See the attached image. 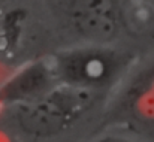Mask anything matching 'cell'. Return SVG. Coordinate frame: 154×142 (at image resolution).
I'll return each mask as SVG.
<instances>
[{"instance_id": "1", "label": "cell", "mask_w": 154, "mask_h": 142, "mask_svg": "<svg viewBox=\"0 0 154 142\" xmlns=\"http://www.w3.org/2000/svg\"><path fill=\"white\" fill-rule=\"evenodd\" d=\"M108 96L57 84L44 96L0 108V124L18 142H70L100 127Z\"/></svg>"}, {"instance_id": "2", "label": "cell", "mask_w": 154, "mask_h": 142, "mask_svg": "<svg viewBox=\"0 0 154 142\" xmlns=\"http://www.w3.org/2000/svg\"><path fill=\"white\" fill-rule=\"evenodd\" d=\"M58 84L109 94L139 57L123 44H75L48 54Z\"/></svg>"}, {"instance_id": "3", "label": "cell", "mask_w": 154, "mask_h": 142, "mask_svg": "<svg viewBox=\"0 0 154 142\" xmlns=\"http://www.w3.org/2000/svg\"><path fill=\"white\" fill-rule=\"evenodd\" d=\"M58 48L47 0H0V64L12 70Z\"/></svg>"}, {"instance_id": "4", "label": "cell", "mask_w": 154, "mask_h": 142, "mask_svg": "<svg viewBox=\"0 0 154 142\" xmlns=\"http://www.w3.org/2000/svg\"><path fill=\"white\" fill-rule=\"evenodd\" d=\"M47 6L58 48L75 44L127 45L120 0H47Z\"/></svg>"}, {"instance_id": "5", "label": "cell", "mask_w": 154, "mask_h": 142, "mask_svg": "<svg viewBox=\"0 0 154 142\" xmlns=\"http://www.w3.org/2000/svg\"><path fill=\"white\" fill-rule=\"evenodd\" d=\"M100 127L118 129L154 142V49L136 58L109 94Z\"/></svg>"}, {"instance_id": "6", "label": "cell", "mask_w": 154, "mask_h": 142, "mask_svg": "<svg viewBox=\"0 0 154 142\" xmlns=\"http://www.w3.org/2000/svg\"><path fill=\"white\" fill-rule=\"evenodd\" d=\"M57 84L48 54L32 58L12 69L0 82V108L35 100Z\"/></svg>"}, {"instance_id": "7", "label": "cell", "mask_w": 154, "mask_h": 142, "mask_svg": "<svg viewBox=\"0 0 154 142\" xmlns=\"http://www.w3.org/2000/svg\"><path fill=\"white\" fill-rule=\"evenodd\" d=\"M81 142H145L127 132L111 129V127H100L94 133H91L88 138Z\"/></svg>"}, {"instance_id": "8", "label": "cell", "mask_w": 154, "mask_h": 142, "mask_svg": "<svg viewBox=\"0 0 154 142\" xmlns=\"http://www.w3.org/2000/svg\"><path fill=\"white\" fill-rule=\"evenodd\" d=\"M0 142H18V139L0 124Z\"/></svg>"}, {"instance_id": "9", "label": "cell", "mask_w": 154, "mask_h": 142, "mask_svg": "<svg viewBox=\"0 0 154 142\" xmlns=\"http://www.w3.org/2000/svg\"><path fill=\"white\" fill-rule=\"evenodd\" d=\"M153 2H154V0H153Z\"/></svg>"}]
</instances>
